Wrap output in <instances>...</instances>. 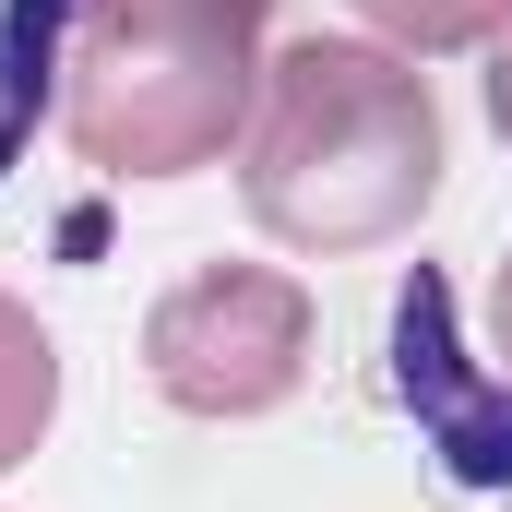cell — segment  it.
<instances>
[{"label":"cell","mask_w":512,"mask_h":512,"mask_svg":"<svg viewBox=\"0 0 512 512\" xmlns=\"http://www.w3.org/2000/svg\"><path fill=\"white\" fill-rule=\"evenodd\" d=\"M48 417H60V346H48V322L0 286V477L48 441Z\"/></svg>","instance_id":"cell-4"},{"label":"cell","mask_w":512,"mask_h":512,"mask_svg":"<svg viewBox=\"0 0 512 512\" xmlns=\"http://www.w3.org/2000/svg\"><path fill=\"white\" fill-rule=\"evenodd\" d=\"M274 0H72L60 143L96 179H191L239 155Z\"/></svg>","instance_id":"cell-2"},{"label":"cell","mask_w":512,"mask_h":512,"mask_svg":"<svg viewBox=\"0 0 512 512\" xmlns=\"http://www.w3.org/2000/svg\"><path fill=\"white\" fill-rule=\"evenodd\" d=\"M370 36H382L393 60H441V48H477V36H501L512 0H346Z\"/></svg>","instance_id":"cell-5"},{"label":"cell","mask_w":512,"mask_h":512,"mask_svg":"<svg viewBox=\"0 0 512 512\" xmlns=\"http://www.w3.org/2000/svg\"><path fill=\"white\" fill-rule=\"evenodd\" d=\"M310 286L286 262H203L143 310V370L179 417H274L310 382Z\"/></svg>","instance_id":"cell-3"},{"label":"cell","mask_w":512,"mask_h":512,"mask_svg":"<svg viewBox=\"0 0 512 512\" xmlns=\"http://www.w3.org/2000/svg\"><path fill=\"white\" fill-rule=\"evenodd\" d=\"M489 358L512 370V251H501V274H489Z\"/></svg>","instance_id":"cell-6"},{"label":"cell","mask_w":512,"mask_h":512,"mask_svg":"<svg viewBox=\"0 0 512 512\" xmlns=\"http://www.w3.org/2000/svg\"><path fill=\"white\" fill-rule=\"evenodd\" d=\"M441 191V96L382 36H286L239 131V203L274 251H382Z\"/></svg>","instance_id":"cell-1"},{"label":"cell","mask_w":512,"mask_h":512,"mask_svg":"<svg viewBox=\"0 0 512 512\" xmlns=\"http://www.w3.org/2000/svg\"><path fill=\"white\" fill-rule=\"evenodd\" d=\"M489 131L512 143V24H501V48H489Z\"/></svg>","instance_id":"cell-7"}]
</instances>
